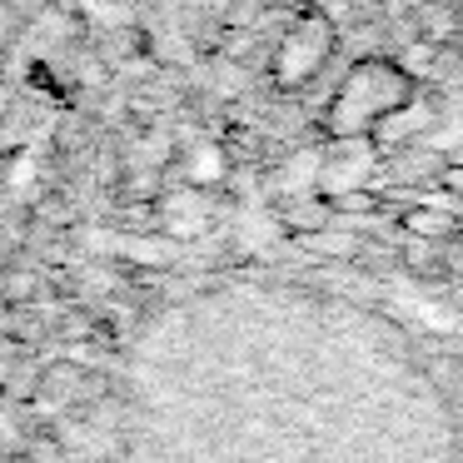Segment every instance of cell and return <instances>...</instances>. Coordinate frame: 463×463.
Here are the masks:
<instances>
[{"instance_id":"3957f363","label":"cell","mask_w":463,"mask_h":463,"mask_svg":"<svg viewBox=\"0 0 463 463\" xmlns=\"http://www.w3.org/2000/svg\"><path fill=\"white\" fill-rule=\"evenodd\" d=\"M5 294H11L15 309H21V304H31V299H41V274H21V269H15L11 284H5Z\"/></svg>"},{"instance_id":"7a4b0ae2","label":"cell","mask_w":463,"mask_h":463,"mask_svg":"<svg viewBox=\"0 0 463 463\" xmlns=\"http://www.w3.org/2000/svg\"><path fill=\"white\" fill-rule=\"evenodd\" d=\"M453 230H458V224H453L443 210H433V204H413V210H403V234H413V240L443 244Z\"/></svg>"},{"instance_id":"277c9868","label":"cell","mask_w":463,"mask_h":463,"mask_svg":"<svg viewBox=\"0 0 463 463\" xmlns=\"http://www.w3.org/2000/svg\"><path fill=\"white\" fill-rule=\"evenodd\" d=\"M439 184H443V194H449V200H463V160L458 165H443Z\"/></svg>"},{"instance_id":"6da1fadb","label":"cell","mask_w":463,"mask_h":463,"mask_svg":"<svg viewBox=\"0 0 463 463\" xmlns=\"http://www.w3.org/2000/svg\"><path fill=\"white\" fill-rule=\"evenodd\" d=\"M413 105V75L393 61H364L349 71V80L339 85L329 105V130L339 140L359 130H379L383 120H393L399 110Z\"/></svg>"}]
</instances>
